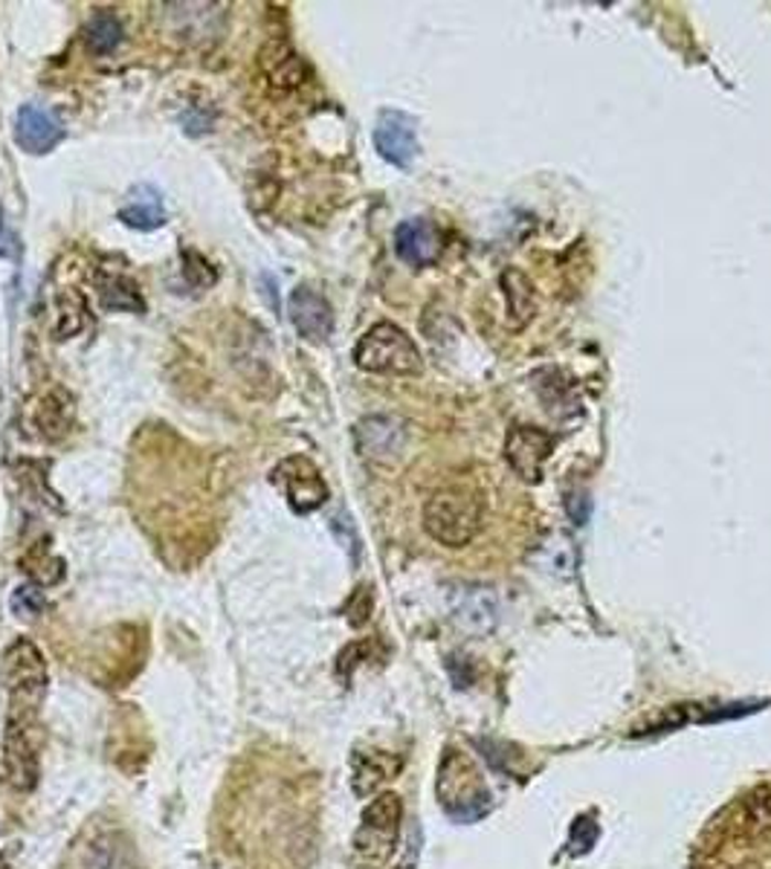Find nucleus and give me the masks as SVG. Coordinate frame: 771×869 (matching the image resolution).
I'll use <instances>...</instances> for the list:
<instances>
[{
    "label": "nucleus",
    "mask_w": 771,
    "mask_h": 869,
    "mask_svg": "<svg viewBox=\"0 0 771 869\" xmlns=\"http://www.w3.org/2000/svg\"><path fill=\"white\" fill-rule=\"evenodd\" d=\"M0 682L9 696L7 719L39 721L41 705L47 696V661L30 638L9 643L0 659Z\"/></svg>",
    "instance_id": "obj_1"
},
{
    "label": "nucleus",
    "mask_w": 771,
    "mask_h": 869,
    "mask_svg": "<svg viewBox=\"0 0 771 869\" xmlns=\"http://www.w3.org/2000/svg\"><path fill=\"white\" fill-rule=\"evenodd\" d=\"M403 803L394 791H383L371 800L360 817L355 835V861L360 869H383L392 858L401 835Z\"/></svg>",
    "instance_id": "obj_2"
},
{
    "label": "nucleus",
    "mask_w": 771,
    "mask_h": 869,
    "mask_svg": "<svg viewBox=\"0 0 771 869\" xmlns=\"http://www.w3.org/2000/svg\"><path fill=\"white\" fill-rule=\"evenodd\" d=\"M481 528V504L465 490H441L424 504V531L444 548H465Z\"/></svg>",
    "instance_id": "obj_3"
},
{
    "label": "nucleus",
    "mask_w": 771,
    "mask_h": 869,
    "mask_svg": "<svg viewBox=\"0 0 771 869\" xmlns=\"http://www.w3.org/2000/svg\"><path fill=\"white\" fill-rule=\"evenodd\" d=\"M355 362L369 374H417L424 369L417 345L392 322H380L357 343Z\"/></svg>",
    "instance_id": "obj_4"
},
{
    "label": "nucleus",
    "mask_w": 771,
    "mask_h": 869,
    "mask_svg": "<svg viewBox=\"0 0 771 869\" xmlns=\"http://www.w3.org/2000/svg\"><path fill=\"white\" fill-rule=\"evenodd\" d=\"M270 481L282 490L291 510L300 513V517L314 513L328 501V485L316 470V464L305 458V455H291L282 464H275V470L270 472Z\"/></svg>",
    "instance_id": "obj_5"
},
{
    "label": "nucleus",
    "mask_w": 771,
    "mask_h": 869,
    "mask_svg": "<svg viewBox=\"0 0 771 869\" xmlns=\"http://www.w3.org/2000/svg\"><path fill=\"white\" fill-rule=\"evenodd\" d=\"M3 768L15 791H32L39 785V725L7 719L3 730Z\"/></svg>",
    "instance_id": "obj_6"
},
{
    "label": "nucleus",
    "mask_w": 771,
    "mask_h": 869,
    "mask_svg": "<svg viewBox=\"0 0 771 869\" xmlns=\"http://www.w3.org/2000/svg\"><path fill=\"white\" fill-rule=\"evenodd\" d=\"M438 797L441 806L447 808L449 815H476L473 806L485 797V785H481V776L479 771H476V765L467 760L465 753L447 751V757L441 762Z\"/></svg>",
    "instance_id": "obj_7"
},
{
    "label": "nucleus",
    "mask_w": 771,
    "mask_h": 869,
    "mask_svg": "<svg viewBox=\"0 0 771 869\" xmlns=\"http://www.w3.org/2000/svg\"><path fill=\"white\" fill-rule=\"evenodd\" d=\"M551 449H554V435L536 426H513L504 441V458L511 464V470L528 485H536L543 478Z\"/></svg>",
    "instance_id": "obj_8"
},
{
    "label": "nucleus",
    "mask_w": 771,
    "mask_h": 869,
    "mask_svg": "<svg viewBox=\"0 0 771 869\" xmlns=\"http://www.w3.org/2000/svg\"><path fill=\"white\" fill-rule=\"evenodd\" d=\"M374 149L386 163L406 169L417 154V133L415 119L401 113V110H383L374 128Z\"/></svg>",
    "instance_id": "obj_9"
},
{
    "label": "nucleus",
    "mask_w": 771,
    "mask_h": 869,
    "mask_svg": "<svg viewBox=\"0 0 771 869\" xmlns=\"http://www.w3.org/2000/svg\"><path fill=\"white\" fill-rule=\"evenodd\" d=\"M287 314H291L293 328L307 343H325L334 330V311H330L328 298L319 296L311 287H296L287 302Z\"/></svg>",
    "instance_id": "obj_10"
},
{
    "label": "nucleus",
    "mask_w": 771,
    "mask_h": 869,
    "mask_svg": "<svg viewBox=\"0 0 771 869\" xmlns=\"http://www.w3.org/2000/svg\"><path fill=\"white\" fill-rule=\"evenodd\" d=\"M64 140L62 122L39 108V105H21L15 119V142L26 154H47Z\"/></svg>",
    "instance_id": "obj_11"
},
{
    "label": "nucleus",
    "mask_w": 771,
    "mask_h": 869,
    "mask_svg": "<svg viewBox=\"0 0 771 869\" xmlns=\"http://www.w3.org/2000/svg\"><path fill=\"white\" fill-rule=\"evenodd\" d=\"M394 252L412 267H430L441 256V236L438 229L426 218L403 220L401 227L394 229Z\"/></svg>",
    "instance_id": "obj_12"
},
{
    "label": "nucleus",
    "mask_w": 771,
    "mask_h": 869,
    "mask_svg": "<svg viewBox=\"0 0 771 869\" xmlns=\"http://www.w3.org/2000/svg\"><path fill=\"white\" fill-rule=\"evenodd\" d=\"M403 762L389 757L383 751H355L351 757V789L357 797H371L378 794V789L383 783H389Z\"/></svg>",
    "instance_id": "obj_13"
},
{
    "label": "nucleus",
    "mask_w": 771,
    "mask_h": 869,
    "mask_svg": "<svg viewBox=\"0 0 771 869\" xmlns=\"http://www.w3.org/2000/svg\"><path fill=\"white\" fill-rule=\"evenodd\" d=\"M456 620L470 632H488L496 623V597L485 586H465L453 600Z\"/></svg>",
    "instance_id": "obj_14"
},
{
    "label": "nucleus",
    "mask_w": 771,
    "mask_h": 869,
    "mask_svg": "<svg viewBox=\"0 0 771 869\" xmlns=\"http://www.w3.org/2000/svg\"><path fill=\"white\" fill-rule=\"evenodd\" d=\"M131 200H128L122 209H119L117 218L131 229H140V232H151V229H160L165 224V206H163V195H160L154 186H137L131 192Z\"/></svg>",
    "instance_id": "obj_15"
},
{
    "label": "nucleus",
    "mask_w": 771,
    "mask_h": 869,
    "mask_svg": "<svg viewBox=\"0 0 771 869\" xmlns=\"http://www.w3.org/2000/svg\"><path fill=\"white\" fill-rule=\"evenodd\" d=\"M261 70L268 73L275 87H300L307 76L305 62L284 41H270L261 50Z\"/></svg>",
    "instance_id": "obj_16"
},
{
    "label": "nucleus",
    "mask_w": 771,
    "mask_h": 869,
    "mask_svg": "<svg viewBox=\"0 0 771 869\" xmlns=\"http://www.w3.org/2000/svg\"><path fill=\"white\" fill-rule=\"evenodd\" d=\"M401 441V423L392 421V417H369V421H362L360 426H357V447H360L362 455H371V458H383V455L398 453Z\"/></svg>",
    "instance_id": "obj_17"
},
{
    "label": "nucleus",
    "mask_w": 771,
    "mask_h": 869,
    "mask_svg": "<svg viewBox=\"0 0 771 869\" xmlns=\"http://www.w3.org/2000/svg\"><path fill=\"white\" fill-rule=\"evenodd\" d=\"M502 290L508 298V314H511V325L517 330H522L528 322L534 319L536 311V290L531 284L525 273H520L517 267L504 270L502 273Z\"/></svg>",
    "instance_id": "obj_18"
},
{
    "label": "nucleus",
    "mask_w": 771,
    "mask_h": 869,
    "mask_svg": "<svg viewBox=\"0 0 771 869\" xmlns=\"http://www.w3.org/2000/svg\"><path fill=\"white\" fill-rule=\"evenodd\" d=\"M96 293H99V302H102L105 311H128V314H142L145 311L140 290L126 275H99L96 279Z\"/></svg>",
    "instance_id": "obj_19"
},
{
    "label": "nucleus",
    "mask_w": 771,
    "mask_h": 869,
    "mask_svg": "<svg viewBox=\"0 0 771 869\" xmlns=\"http://www.w3.org/2000/svg\"><path fill=\"white\" fill-rule=\"evenodd\" d=\"M21 568H24L26 577L32 579V586H41V588L62 583L64 572H67V568H64V560L50 554V548L44 542L26 551V556L21 560Z\"/></svg>",
    "instance_id": "obj_20"
},
{
    "label": "nucleus",
    "mask_w": 771,
    "mask_h": 869,
    "mask_svg": "<svg viewBox=\"0 0 771 869\" xmlns=\"http://www.w3.org/2000/svg\"><path fill=\"white\" fill-rule=\"evenodd\" d=\"M122 44V24L117 15L110 12H99L94 15V21L87 24V47L94 50L96 55H108Z\"/></svg>",
    "instance_id": "obj_21"
},
{
    "label": "nucleus",
    "mask_w": 771,
    "mask_h": 869,
    "mask_svg": "<svg viewBox=\"0 0 771 869\" xmlns=\"http://www.w3.org/2000/svg\"><path fill=\"white\" fill-rule=\"evenodd\" d=\"M181 259H183V275H186V282H189L192 287H213V284L218 282V273H215L213 264H209L200 252L186 250L181 252Z\"/></svg>",
    "instance_id": "obj_22"
},
{
    "label": "nucleus",
    "mask_w": 771,
    "mask_h": 869,
    "mask_svg": "<svg viewBox=\"0 0 771 869\" xmlns=\"http://www.w3.org/2000/svg\"><path fill=\"white\" fill-rule=\"evenodd\" d=\"M9 606H12V611H15L18 618L30 620L44 611L47 600H44V595L39 591V586L24 583V586H18L15 591H12V597H9Z\"/></svg>",
    "instance_id": "obj_23"
},
{
    "label": "nucleus",
    "mask_w": 771,
    "mask_h": 869,
    "mask_svg": "<svg viewBox=\"0 0 771 869\" xmlns=\"http://www.w3.org/2000/svg\"><path fill=\"white\" fill-rule=\"evenodd\" d=\"M15 252H18L15 236L9 232L7 224H3V218H0V259H7V256H15Z\"/></svg>",
    "instance_id": "obj_24"
},
{
    "label": "nucleus",
    "mask_w": 771,
    "mask_h": 869,
    "mask_svg": "<svg viewBox=\"0 0 771 869\" xmlns=\"http://www.w3.org/2000/svg\"><path fill=\"white\" fill-rule=\"evenodd\" d=\"M0 869H12V863H9L3 855H0Z\"/></svg>",
    "instance_id": "obj_25"
}]
</instances>
